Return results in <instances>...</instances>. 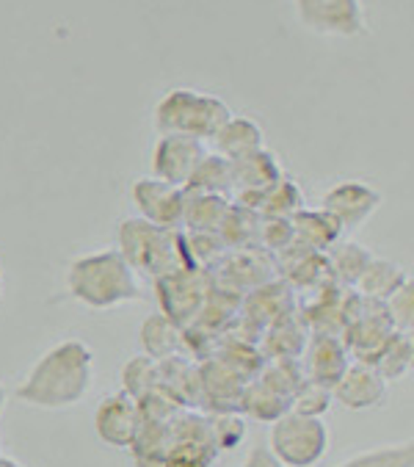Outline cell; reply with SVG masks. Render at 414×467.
Masks as SVG:
<instances>
[{
	"instance_id": "obj_1",
	"label": "cell",
	"mask_w": 414,
	"mask_h": 467,
	"mask_svg": "<svg viewBox=\"0 0 414 467\" xmlns=\"http://www.w3.org/2000/svg\"><path fill=\"white\" fill-rule=\"evenodd\" d=\"M94 382V351L86 340L67 337L50 346L20 379L15 399L36 410H69L86 401Z\"/></svg>"
},
{
	"instance_id": "obj_2",
	"label": "cell",
	"mask_w": 414,
	"mask_h": 467,
	"mask_svg": "<svg viewBox=\"0 0 414 467\" xmlns=\"http://www.w3.org/2000/svg\"><path fill=\"white\" fill-rule=\"evenodd\" d=\"M67 294L88 310H114L144 299L141 276L114 249L78 254L67 265Z\"/></svg>"
},
{
	"instance_id": "obj_3",
	"label": "cell",
	"mask_w": 414,
	"mask_h": 467,
	"mask_svg": "<svg viewBox=\"0 0 414 467\" xmlns=\"http://www.w3.org/2000/svg\"><path fill=\"white\" fill-rule=\"evenodd\" d=\"M233 119V109L196 88H171L155 106V128L160 136L180 133L199 141H213V136Z\"/></svg>"
},
{
	"instance_id": "obj_4",
	"label": "cell",
	"mask_w": 414,
	"mask_h": 467,
	"mask_svg": "<svg viewBox=\"0 0 414 467\" xmlns=\"http://www.w3.org/2000/svg\"><path fill=\"white\" fill-rule=\"evenodd\" d=\"M117 252L141 279L147 276L152 283L174 268H185L180 230L158 227L141 216H128L117 224Z\"/></svg>"
},
{
	"instance_id": "obj_5",
	"label": "cell",
	"mask_w": 414,
	"mask_h": 467,
	"mask_svg": "<svg viewBox=\"0 0 414 467\" xmlns=\"http://www.w3.org/2000/svg\"><path fill=\"white\" fill-rule=\"evenodd\" d=\"M332 445V434L324 418L285 412L271 423L268 451L282 467H316Z\"/></svg>"
},
{
	"instance_id": "obj_6",
	"label": "cell",
	"mask_w": 414,
	"mask_h": 467,
	"mask_svg": "<svg viewBox=\"0 0 414 467\" xmlns=\"http://www.w3.org/2000/svg\"><path fill=\"white\" fill-rule=\"evenodd\" d=\"M211 285L219 291H227L238 299L249 296L252 291L279 279L276 274V257L268 254L260 246H243V249H227V254L207 271Z\"/></svg>"
},
{
	"instance_id": "obj_7",
	"label": "cell",
	"mask_w": 414,
	"mask_h": 467,
	"mask_svg": "<svg viewBox=\"0 0 414 467\" xmlns=\"http://www.w3.org/2000/svg\"><path fill=\"white\" fill-rule=\"evenodd\" d=\"M155 296H158V313H163L169 321H174L180 329H185L199 310L204 307V299L211 294V276L199 268H174L155 279Z\"/></svg>"
},
{
	"instance_id": "obj_8",
	"label": "cell",
	"mask_w": 414,
	"mask_h": 467,
	"mask_svg": "<svg viewBox=\"0 0 414 467\" xmlns=\"http://www.w3.org/2000/svg\"><path fill=\"white\" fill-rule=\"evenodd\" d=\"M298 20L324 36H359L367 31L362 0H293Z\"/></svg>"
},
{
	"instance_id": "obj_9",
	"label": "cell",
	"mask_w": 414,
	"mask_h": 467,
	"mask_svg": "<svg viewBox=\"0 0 414 467\" xmlns=\"http://www.w3.org/2000/svg\"><path fill=\"white\" fill-rule=\"evenodd\" d=\"M381 205H384V197L370 182L340 180L324 194L321 208L329 211L337 219V224L343 227V235H348V233H357L359 227H365Z\"/></svg>"
},
{
	"instance_id": "obj_10",
	"label": "cell",
	"mask_w": 414,
	"mask_h": 467,
	"mask_svg": "<svg viewBox=\"0 0 414 467\" xmlns=\"http://www.w3.org/2000/svg\"><path fill=\"white\" fill-rule=\"evenodd\" d=\"M207 155V144L191 136H180V133H166L158 139L155 150H152V161H150V171L152 177L177 185V189H185L191 174L196 171L199 161Z\"/></svg>"
},
{
	"instance_id": "obj_11",
	"label": "cell",
	"mask_w": 414,
	"mask_h": 467,
	"mask_svg": "<svg viewBox=\"0 0 414 467\" xmlns=\"http://www.w3.org/2000/svg\"><path fill=\"white\" fill-rule=\"evenodd\" d=\"M130 200L139 211L141 219L158 224V227H169V230H180L182 227V205H185V192L177 189V185H169L158 177H139L130 185Z\"/></svg>"
},
{
	"instance_id": "obj_12",
	"label": "cell",
	"mask_w": 414,
	"mask_h": 467,
	"mask_svg": "<svg viewBox=\"0 0 414 467\" xmlns=\"http://www.w3.org/2000/svg\"><path fill=\"white\" fill-rule=\"evenodd\" d=\"M141 426V410L139 401H133L128 393H111L99 401L94 410V434L99 442H106L119 451H130L136 434Z\"/></svg>"
},
{
	"instance_id": "obj_13",
	"label": "cell",
	"mask_w": 414,
	"mask_h": 467,
	"mask_svg": "<svg viewBox=\"0 0 414 467\" xmlns=\"http://www.w3.org/2000/svg\"><path fill=\"white\" fill-rule=\"evenodd\" d=\"M387 382L370 362H348L343 377L332 388V401L348 412H367L387 401Z\"/></svg>"
},
{
	"instance_id": "obj_14",
	"label": "cell",
	"mask_w": 414,
	"mask_h": 467,
	"mask_svg": "<svg viewBox=\"0 0 414 467\" xmlns=\"http://www.w3.org/2000/svg\"><path fill=\"white\" fill-rule=\"evenodd\" d=\"M246 382L230 370L222 359L207 357L199 362V393H202V412H238L241 393Z\"/></svg>"
},
{
	"instance_id": "obj_15",
	"label": "cell",
	"mask_w": 414,
	"mask_h": 467,
	"mask_svg": "<svg viewBox=\"0 0 414 467\" xmlns=\"http://www.w3.org/2000/svg\"><path fill=\"white\" fill-rule=\"evenodd\" d=\"M301 370L306 379H313L324 388H335V382L343 377V370L348 368L351 357L346 351L343 337L337 335H318L313 332L298 357Z\"/></svg>"
},
{
	"instance_id": "obj_16",
	"label": "cell",
	"mask_w": 414,
	"mask_h": 467,
	"mask_svg": "<svg viewBox=\"0 0 414 467\" xmlns=\"http://www.w3.org/2000/svg\"><path fill=\"white\" fill-rule=\"evenodd\" d=\"M276 274L293 291H318L335 283L326 265V254L295 246V244L285 249L282 254H276Z\"/></svg>"
},
{
	"instance_id": "obj_17",
	"label": "cell",
	"mask_w": 414,
	"mask_h": 467,
	"mask_svg": "<svg viewBox=\"0 0 414 467\" xmlns=\"http://www.w3.org/2000/svg\"><path fill=\"white\" fill-rule=\"evenodd\" d=\"M309 335L313 332H309L301 310L295 307L263 332L257 348L263 351L265 359H298Z\"/></svg>"
},
{
	"instance_id": "obj_18",
	"label": "cell",
	"mask_w": 414,
	"mask_h": 467,
	"mask_svg": "<svg viewBox=\"0 0 414 467\" xmlns=\"http://www.w3.org/2000/svg\"><path fill=\"white\" fill-rule=\"evenodd\" d=\"M282 177H285L282 163L268 147L249 152V155L233 161V197L260 194V192L271 189V185Z\"/></svg>"
},
{
	"instance_id": "obj_19",
	"label": "cell",
	"mask_w": 414,
	"mask_h": 467,
	"mask_svg": "<svg viewBox=\"0 0 414 467\" xmlns=\"http://www.w3.org/2000/svg\"><path fill=\"white\" fill-rule=\"evenodd\" d=\"M290 224H293V238H295V246H304V249H313V252H329L343 235V227L337 224V219L318 208H301L290 216Z\"/></svg>"
},
{
	"instance_id": "obj_20",
	"label": "cell",
	"mask_w": 414,
	"mask_h": 467,
	"mask_svg": "<svg viewBox=\"0 0 414 467\" xmlns=\"http://www.w3.org/2000/svg\"><path fill=\"white\" fill-rule=\"evenodd\" d=\"M139 346H141V354H147L150 359L155 362H163L169 357H177V354H185V337H182V329L169 321L163 313H152L141 321V329H139Z\"/></svg>"
},
{
	"instance_id": "obj_21",
	"label": "cell",
	"mask_w": 414,
	"mask_h": 467,
	"mask_svg": "<svg viewBox=\"0 0 414 467\" xmlns=\"http://www.w3.org/2000/svg\"><path fill=\"white\" fill-rule=\"evenodd\" d=\"M265 147V133L260 122L249 117H233L216 136H213V152L224 155L227 161H238L249 152H257Z\"/></svg>"
},
{
	"instance_id": "obj_22",
	"label": "cell",
	"mask_w": 414,
	"mask_h": 467,
	"mask_svg": "<svg viewBox=\"0 0 414 467\" xmlns=\"http://www.w3.org/2000/svg\"><path fill=\"white\" fill-rule=\"evenodd\" d=\"M185 192V189H182ZM233 200L219 197V194H199V192H185V205H182V227L188 233H219Z\"/></svg>"
},
{
	"instance_id": "obj_23",
	"label": "cell",
	"mask_w": 414,
	"mask_h": 467,
	"mask_svg": "<svg viewBox=\"0 0 414 467\" xmlns=\"http://www.w3.org/2000/svg\"><path fill=\"white\" fill-rule=\"evenodd\" d=\"M411 274L400 265V263H395V260H387V257H370V263L365 265V271L359 274V279H357V285H354V291L362 296V299H370V302H384L403 279H409Z\"/></svg>"
},
{
	"instance_id": "obj_24",
	"label": "cell",
	"mask_w": 414,
	"mask_h": 467,
	"mask_svg": "<svg viewBox=\"0 0 414 467\" xmlns=\"http://www.w3.org/2000/svg\"><path fill=\"white\" fill-rule=\"evenodd\" d=\"M290 396L279 393L276 388H271L268 382H263L260 377H254L252 382H246L243 393H241V415H249L260 423H274L279 420L285 412H290Z\"/></svg>"
},
{
	"instance_id": "obj_25",
	"label": "cell",
	"mask_w": 414,
	"mask_h": 467,
	"mask_svg": "<svg viewBox=\"0 0 414 467\" xmlns=\"http://www.w3.org/2000/svg\"><path fill=\"white\" fill-rule=\"evenodd\" d=\"M185 192H199V194H219L233 200V161L224 155L207 150V155L199 161L196 171L191 174Z\"/></svg>"
},
{
	"instance_id": "obj_26",
	"label": "cell",
	"mask_w": 414,
	"mask_h": 467,
	"mask_svg": "<svg viewBox=\"0 0 414 467\" xmlns=\"http://www.w3.org/2000/svg\"><path fill=\"white\" fill-rule=\"evenodd\" d=\"M373 252L351 238H340L329 252H326V265H329V274L337 285L343 288H354L359 274L365 271V265L370 263Z\"/></svg>"
},
{
	"instance_id": "obj_27",
	"label": "cell",
	"mask_w": 414,
	"mask_h": 467,
	"mask_svg": "<svg viewBox=\"0 0 414 467\" xmlns=\"http://www.w3.org/2000/svg\"><path fill=\"white\" fill-rule=\"evenodd\" d=\"M411 362H414V337L411 332H392V337L387 340V346L381 348V354L376 357L373 368L384 377V382H398L406 373H411Z\"/></svg>"
},
{
	"instance_id": "obj_28",
	"label": "cell",
	"mask_w": 414,
	"mask_h": 467,
	"mask_svg": "<svg viewBox=\"0 0 414 467\" xmlns=\"http://www.w3.org/2000/svg\"><path fill=\"white\" fill-rule=\"evenodd\" d=\"M122 393H128L133 401H141L147 399L150 393L158 390L160 385V365L155 359H150L147 354H136L125 362L122 373Z\"/></svg>"
},
{
	"instance_id": "obj_29",
	"label": "cell",
	"mask_w": 414,
	"mask_h": 467,
	"mask_svg": "<svg viewBox=\"0 0 414 467\" xmlns=\"http://www.w3.org/2000/svg\"><path fill=\"white\" fill-rule=\"evenodd\" d=\"M335 467H414V442L403 440V442L376 445L348 456Z\"/></svg>"
},
{
	"instance_id": "obj_30",
	"label": "cell",
	"mask_w": 414,
	"mask_h": 467,
	"mask_svg": "<svg viewBox=\"0 0 414 467\" xmlns=\"http://www.w3.org/2000/svg\"><path fill=\"white\" fill-rule=\"evenodd\" d=\"M257 227H260V216L230 205L222 227H219V238L227 244V249H243V246H257Z\"/></svg>"
},
{
	"instance_id": "obj_31",
	"label": "cell",
	"mask_w": 414,
	"mask_h": 467,
	"mask_svg": "<svg viewBox=\"0 0 414 467\" xmlns=\"http://www.w3.org/2000/svg\"><path fill=\"white\" fill-rule=\"evenodd\" d=\"M219 451L207 442L193 440H171L163 453V467H216Z\"/></svg>"
},
{
	"instance_id": "obj_32",
	"label": "cell",
	"mask_w": 414,
	"mask_h": 467,
	"mask_svg": "<svg viewBox=\"0 0 414 467\" xmlns=\"http://www.w3.org/2000/svg\"><path fill=\"white\" fill-rule=\"evenodd\" d=\"M332 388H324L313 379H306L295 388L293 401H290V412L298 415H309V418H324L332 410Z\"/></svg>"
},
{
	"instance_id": "obj_33",
	"label": "cell",
	"mask_w": 414,
	"mask_h": 467,
	"mask_svg": "<svg viewBox=\"0 0 414 467\" xmlns=\"http://www.w3.org/2000/svg\"><path fill=\"white\" fill-rule=\"evenodd\" d=\"M387 310V318L392 321L395 332H411L414 329V279H403V283L381 302Z\"/></svg>"
},
{
	"instance_id": "obj_34",
	"label": "cell",
	"mask_w": 414,
	"mask_h": 467,
	"mask_svg": "<svg viewBox=\"0 0 414 467\" xmlns=\"http://www.w3.org/2000/svg\"><path fill=\"white\" fill-rule=\"evenodd\" d=\"M207 418H211V434L219 453L235 451L243 442L246 420L241 418V412H207Z\"/></svg>"
},
{
	"instance_id": "obj_35",
	"label": "cell",
	"mask_w": 414,
	"mask_h": 467,
	"mask_svg": "<svg viewBox=\"0 0 414 467\" xmlns=\"http://www.w3.org/2000/svg\"><path fill=\"white\" fill-rule=\"evenodd\" d=\"M295 244L293 238V224L290 219H260L257 227V246L265 249L268 254H282L285 249H290Z\"/></svg>"
},
{
	"instance_id": "obj_36",
	"label": "cell",
	"mask_w": 414,
	"mask_h": 467,
	"mask_svg": "<svg viewBox=\"0 0 414 467\" xmlns=\"http://www.w3.org/2000/svg\"><path fill=\"white\" fill-rule=\"evenodd\" d=\"M241 467H282L276 459H274V453L268 451V445H254L249 453H246V459H243V464Z\"/></svg>"
},
{
	"instance_id": "obj_37",
	"label": "cell",
	"mask_w": 414,
	"mask_h": 467,
	"mask_svg": "<svg viewBox=\"0 0 414 467\" xmlns=\"http://www.w3.org/2000/svg\"><path fill=\"white\" fill-rule=\"evenodd\" d=\"M0 467H26V464L17 462L15 456H4V453H0Z\"/></svg>"
},
{
	"instance_id": "obj_38",
	"label": "cell",
	"mask_w": 414,
	"mask_h": 467,
	"mask_svg": "<svg viewBox=\"0 0 414 467\" xmlns=\"http://www.w3.org/2000/svg\"><path fill=\"white\" fill-rule=\"evenodd\" d=\"M6 401H9V390L4 388V382H0V412H4V407H6Z\"/></svg>"
},
{
	"instance_id": "obj_39",
	"label": "cell",
	"mask_w": 414,
	"mask_h": 467,
	"mask_svg": "<svg viewBox=\"0 0 414 467\" xmlns=\"http://www.w3.org/2000/svg\"><path fill=\"white\" fill-rule=\"evenodd\" d=\"M6 294V276H4V265H0V299Z\"/></svg>"
}]
</instances>
